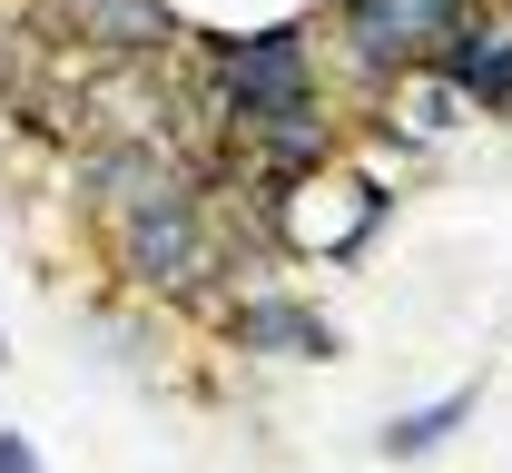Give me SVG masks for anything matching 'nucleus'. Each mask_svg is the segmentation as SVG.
Instances as JSON below:
<instances>
[{
	"label": "nucleus",
	"instance_id": "nucleus-4",
	"mask_svg": "<svg viewBox=\"0 0 512 473\" xmlns=\"http://www.w3.org/2000/svg\"><path fill=\"white\" fill-rule=\"evenodd\" d=\"M217 345L227 355H247V365H335L345 355V336H335V316H316L296 286H256V296H237L227 316H217Z\"/></svg>",
	"mask_w": 512,
	"mask_h": 473
},
{
	"label": "nucleus",
	"instance_id": "nucleus-7",
	"mask_svg": "<svg viewBox=\"0 0 512 473\" xmlns=\"http://www.w3.org/2000/svg\"><path fill=\"white\" fill-rule=\"evenodd\" d=\"M0 473H50V464H40V444H30V434H10V424H0Z\"/></svg>",
	"mask_w": 512,
	"mask_h": 473
},
{
	"label": "nucleus",
	"instance_id": "nucleus-3",
	"mask_svg": "<svg viewBox=\"0 0 512 473\" xmlns=\"http://www.w3.org/2000/svg\"><path fill=\"white\" fill-rule=\"evenodd\" d=\"M227 148L266 168V178H316V168H345L355 158V109L345 99H296V109H256V119H227Z\"/></svg>",
	"mask_w": 512,
	"mask_h": 473
},
{
	"label": "nucleus",
	"instance_id": "nucleus-1",
	"mask_svg": "<svg viewBox=\"0 0 512 473\" xmlns=\"http://www.w3.org/2000/svg\"><path fill=\"white\" fill-rule=\"evenodd\" d=\"M493 0H325V60H335V99L365 119L384 109L404 79H424V69L444 60L453 40L483 20Z\"/></svg>",
	"mask_w": 512,
	"mask_h": 473
},
{
	"label": "nucleus",
	"instance_id": "nucleus-6",
	"mask_svg": "<svg viewBox=\"0 0 512 473\" xmlns=\"http://www.w3.org/2000/svg\"><path fill=\"white\" fill-rule=\"evenodd\" d=\"M473 405H483V385H453V395H434V405L394 414V424L375 434V454H384V464H414V454H444L453 434L473 424Z\"/></svg>",
	"mask_w": 512,
	"mask_h": 473
},
{
	"label": "nucleus",
	"instance_id": "nucleus-9",
	"mask_svg": "<svg viewBox=\"0 0 512 473\" xmlns=\"http://www.w3.org/2000/svg\"><path fill=\"white\" fill-rule=\"evenodd\" d=\"M0 365H10V336H0Z\"/></svg>",
	"mask_w": 512,
	"mask_h": 473
},
{
	"label": "nucleus",
	"instance_id": "nucleus-8",
	"mask_svg": "<svg viewBox=\"0 0 512 473\" xmlns=\"http://www.w3.org/2000/svg\"><path fill=\"white\" fill-rule=\"evenodd\" d=\"M493 20H503V30H512V0H493Z\"/></svg>",
	"mask_w": 512,
	"mask_h": 473
},
{
	"label": "nucleus",
	"instance_id": "nucleus-5",
	"mask_svg": "<svg viewBox=\"0 0 512 473\" xmlns=\"http://www.w3.org/2000/svg\"><path fill=\"white\" fill-rule=\"evenodd\" d=\"M434 79H444L473 119H503V129H512V30L493 20V10H483V20L453 40L444 60H434Z\"/></svg>",
	"mask_w": 512,
	"mask_h": 473
},
{
	"label": "nucleus",
	"instance_id": "nucleus-2",
	"mask_svg": "<svg viewBox=\"0 0 512 473\" xmlns=\"http://www.w3.org/2000/svg\"><path fill=\"white\" fill-rule=\"evenodd\" d=\"M188 60H197V79L217 89V109H227V119L296 109V99H335L325 10H306V20H266V30H197Z\"/></svg>",
	"mask_w": 512,
	"mask_h": 473
}]
</instances>
